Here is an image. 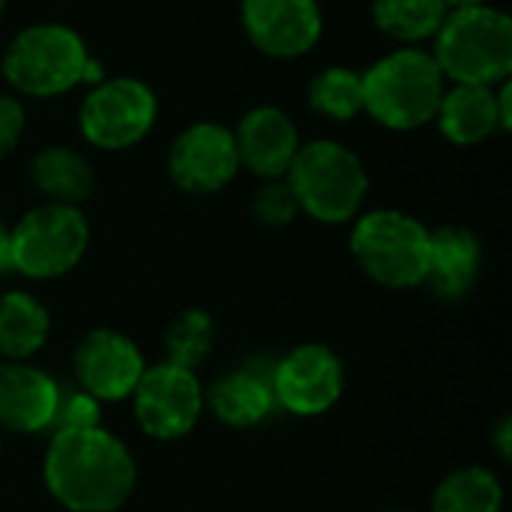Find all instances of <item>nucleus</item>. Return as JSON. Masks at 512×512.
<instances>
[{"mask_svg": "<svg viewBox=\"0 0 512 512\" xmlns=\"http://www.w3.org/2000/svg\"><path fill=\"white\" fill-rule=\"evenodd\" d=\"M48 495L69 512L120 510L138 483L126 444L102 426L57 429L42 462Z\"/></svg>", "mask_w": 512, "mask_h": 512, "instance_id": "nucleus-1", "label": "nucleus"}, {"mask_svg": "<svg viewBox=\"0 0 512 512\" xmlns=\"http://www.w3.org/2000/svg\"><path fill=\"white\" fill-rule=\"evenodd\" d=\"M444 72L432 54L402 48L363 75V108L390 129H417L438 114Z\"/></svg>", "mask_w": 512, "mask_h": 512, "instance_id": "nucleus-2", "label": "nucleus"}, {"mask_svg": "<svg viewBox=\"0 0 512 512\" xmlns=\"http://www.w3.org/2000/svg\"><path fill=\"white\" fill-rule=\"evenodd\" d=\"M435 63L459 84L504 81L512 69V21L492 6L456 9L444 18Z\"/></svg>", "mask_w": 512, "mask_h": 512, "instance_id": "nucleus-3", "label": "nucleus"}, {"mask_svg": "<svg viewBox=\"0 0 512 512\" xmlns=\"http://www.w3.org/2000/svg\"><path fill=\"white\" fill-rule=\"evenodd\" d=\"M288 186L297 207L312 219L339 225L348 222L369 189V177L357 153L333 141H312L297 150L288 168Z\"/></svg>", "mask_w": 512, "mask_h": 512, "instance_id": "nucleus-4", "label": "nucleus"}, {"mask_svg": "<svg viewBox=\"0 0 512 512\" xmlns=\"http://www.w3.org/2000/svg\"><path fill=\"white\" fill-rule=\"evenodd\" d=\"M351 255L360 270L384 288H414L426 279L429 228L399 210L366 213L351 234Z\"/></svg>", "mask_w": 512, "mask_h": 512, "instance_id": "nucleus-5", "label": "nucleus"}, {"mask_svg": "<svg viewBox=\"0 0 512 512\" xmlns=\"http://www.w3.org/2000/svg\"><path fill=\"white\" fill-rule=\"evenodd\" d=\"M87 243L90 228L78 207H36L9 231V270H18L27 279H57L84 258Z\"/></svg>", "mask_w": 512, "mask_h": 512, "instance_id": "nucleus-6", "label": "nucleus"}, {"mask_svg": "<svg viewBox=\"0 0 512 512\" xmlns=\"http://www.w3.org/2000/svg\"><path fill=\"white\" fill-rule=\"evenodd\" d=\"M87 48L81 36L63 24H36L15 36L6 51V81L30 96H57L84 81Z\"/></svg>", "mask_w": 512, "mask_h": 512, "instance_id": "nucleus-7", "label": "nucleus"}, {"mask_svg": "<svg viewBox=\"0 0 512 512\" xmlns=\"http://www.w3.org/2000/svg\"><path fill=\"white\" fill-rule=\"evenodd\" d=\"M132 411L141 432L156 441L189 435L204 411V390L195 369L168 360L147 366L132 390Z\"/></svg>", "mask_w": 512, "mask_h": 512, "instance_id": "nucleus-8", "label": "nucleus"}, {"mask_svg": "<svg viewBox=\"0 0 512 512\" xmlns=\"http://www.w3.org/2000/svg\"><path fill=\"white\" fill-rule=\"evenodd\" d=\"M156 123V96L135 78H114L96 87L81 105V132L102 150L138 144Z\"/></svg>", "mask_w": 512, "mask_h": 512, "instance_id": "nucleus-9", "label": "nucleus"}, {"mask_svg": "<svg viewBox=\"0 0 512 512\" xmlns=\"http://www.w3.org/2000/svg\"><path fill=\"white\" fill-rule=\"evenodd\" d=\"M273 399L288 414L318 417L327 414L345 387V369L333 348L306 342L288 351L270 375Z\"/></svg>", "mask_w": 512, "mask_h": 512, "instance_id": "nucleus-10", "label": "nucleus"}, {"mask_svg": "<svg viewBox=\"0 0 512 512\" xmlns=\"http://www.w3.org/2000/svg\"><path fill=\"white\" fill-rule=\"evenodd\" d=\"M144 369L147 366L138 345L126 333L111 327L90 330L72 351V372L78 390H84L96 402L129 399Z\"/></svg>", "mask_w": 512, "mask_h": 512, "instance_id": "nucleus-11", "label": "nucleus"}, {"mask_svg": "<svg viewBox=\"0 0 512 512\" xmlns=\"http://www.w3.org/2000/svg\"><path fill=\"white\" fill-rule=\"evenodd\" d=\"M240 168L234 132L216 123H198L189 126L168 153V171L171 180L195 195L219 192L234 180Z\"/></svg>", "mask_w": 512, "mask_h": 512, "instance_id": "nucleus-12", "label": "nucleus"}, {"mask_svg": "<svg viewBox=\"0 0 512 512\" xmlns=\"http://www.w3.org/2000/svg\"><path fill=\"white\" fill-rule=\"evenodd\" d=\"M243 24L249 39L273 57L306 54L321 36L315 0H243Z\"/></svg>", "mask_w": 512, "mask_h": 512, "instance_id": "nucleus-13", "label": "nucleus"}, {"mask_svg": "<svg viewBox=\"0 0 512 512\" xmlns=\"http://www.w3.org/2000/svg\"><path fill=\"white\" fill-rule=\"evenodd\" d=\"M60 387L57 381L24 363L3 360L0 363V429L15 435H36L54 423Z\"/></svg>", "mask_w": 512, "mask_h": 512, "instance_id": "nucleus-14", "label": "nucleus"}, {"mask_svg": "<svg viewBox=\"0 0 512 512\" xmlns=\"http://www.w3.org/2000/svg\"><path fill=\"white\" fill-rule=\"evenodd\" d=\"M237 159L258 177H282L288 174L297 150L300 135L291 117L279 108H255L243 117L237 135H234Z\"/></svg>", "mask_w": 512, "mask_h": 512, "instance_id": "nucleus-15", "label": "nucleus"}, {"mask_svg": "<svg viewBox=\"0 0 512 512\" xmlns=\"http://www.w3.org/2000/svg\"><path fill=\"white\" fill-rule=\"evenodd\" d=\"M480 258V243L468 228L444 225L429 231V264L423 285H429L441 300H459L474 288Z\"/></svg>", "mask_w": 512, "mask_h": 512, "instance_id": "nucleus-16", "label": "nucleus"}, {"mask_svg": "<svg viewBox=\"0 0 512 512\" xmlns=\"http://www.w3.org/2000/svg\"><path fill=\"white\" fill-rule=\"evenodd\" d=\"M204 405H210L219 423L231 429H249L270 417L276 399H273L270 378L258 375L255 369H237L222 375L204 393Z\"/></svg>", "mask_w": 512, "mask_h": 512, "instance_id": "nucleus-17", "label": "nucleus"}, {"mask_svg": "<svg viewBox=\"0 0 512 512\" xmlns=\"http://www.w3.org/2000/svg\"><path fill=\"white\" fill-rule=\"evenodd\" d=\"M435 117L453 144H477L501 126L498 93L486 84H459L444 93Z\"/></svg>", "mask_w": 512, "mask_h": 512, "instance_id": "nucleus-18", "label": "nucleus"}, {"mask_svg": "<svg viewBox=\"0 0 512 512\" xmlns=\"http://www.w3.org/2000/svg\"><path fill=\"white\" fill-rule=\"evenodd\" d=\"M51 333L48 309L27 291L0 294V354L6 360L33 357Z\"/></svg>", "mask_w": 512, "mask_h": 512, "instance_id": "nucleus-19", "label": "nucleus"}, {"mask_svg": "<svg viewBox=\"0 0 512 512\" xmlns=\"http://www.w3.org/2000/svg\"><path fill=\"white\" fill-rule=\"evenodd\" d=\"M30 177L36 189L51 198V204L75 207L93 189V171L84 156L69 147H45L30 162Z\"/></svg>", "mask_w": 512, "mask_h": 512, "instance_id": "nucleus-20", "label": "nucleus"}, {"mask_svg": "<svg viewBox=\"0 0 512 512\" xmlns=\"http://www.w3.org/2000/svg\"><path fill=\"white\" fill-rule=\"evenodd\" d=\"M501 507V480L477 465L447 474L432 495V512H501Z\"/></svg>", "mask_w": 512, "mask_h": 512, "instance_id": "nucleus-21", "label": "nucleus"}, {"mask_svg": "<svg viewBox=\"0 0 512 512\" xmlns=\"http://www.w3.org/2000/svg\"><path fill=\"white\" fill-rule=\"evenodd\" d=\"M375 24L399 39V42H420L441 30L447 18L444 0H375Z\"/></svg>", "mask_w": 512, "mask_h": 512, "instance_id": "nucleus-22", "label": "nucleus"}, {"mask_svg": "<svg viewBox=\"0 0 512 512\" xmlns=\"http://www.w3.org/2000/svg\"><path fill=\"white\" fill-rule=\"evenodd\" d=\"M213 339H216L213 318L201 309H186L171 321L165 333V354H168L165 360L195 369L213 351Z\"/></svg>", "mask_w": 512, "mask_h": 512, "instance_id": "nucleus-23", "label": "nucleus"}, {"mask_svg": "<svg viewBox=\"0 0 512 512\" xmlns=\"http://www.w3.org/2000/svg\"><path fill=\"white\" fill-rule=\"evenodd\" d=\"M309 105L333 120H351L363 111V75L333 66L309 87Z\"/></svg>", "mask_w": 512, "mask_h": 512, "instance_id": "nucleus-24", "label": "nucleus"}, {"mask_svg": "<svg viewBox=\"0 0 512 512\" xmlns=\"http://www.w3.org/2000/svg\"><path fill=\"white\" fill-rule=\"evenodd\" d=\"M297 210H300V207H297V198H294L291 186H288V183H279V180L261 186V192H258L255 201H252L255 219H258L261 225H267V228H282V225H288V222L297 216Z\"/></svg>", "mask_w": 512, "mask_h": 512, "instance_id": "nucleus-25", "label": "nucleus"}, {"mask_svg": "<svg viewBox=\"0 0 512 512\" xmlns=\"http://www.w3.org/2000/svg\"><path fill=\"white\" fill-rule=\"evenodd\" d=\"M99 405L84 390H60L54 423L57 429H81V426H99Z\"/></svg>", "mask_w": 512, "mask_h": 512, "instance_id": "nucleus-26", "label": "nucleus"}, {"mask_svg": "<svg viewBox=\"0 0 512 512\" xmlns=\"http://www.w3.org/2000/svg\"><path fill=\"white\" fill-rule=\"evenodd\" d=\"M24 132V111L12 96L0 93V159L12 153V147L18 144Z\"/></svg>", "mask_w": 512, "mask_h": 512, "instance_id": "nucleus-27", "label": "nucleus"}, {"mask_svg": "<svg viewBox=\"0 0 512 512\" xmlns=\"http://www.w3.org/2000/svg\"><path fill=\"white\" fill-rule=\"evenodd\" d=\"M492 438H495L492 444H495L498 456H501L504 462H510V456H512V420H510V414H507V417H501V423L495 426Z\"/></svg>", "mask_w": 512, "mask_h": 512, "instance_id": "nucleus-28", "label": "nucleus"}, {"mask_svg": "<svg viewBox=\"0 0 512 512\" xmlns=\"http://www.w3.org/2000/svg\"><path fill=\"white\" fill-rule=\"evenodd\" d=\"M6 270H9V231L0 222V273H6Z\"/></svg>", "mask_w": 512, "mask_h": 512, "instance_id": "nucleus-29", "label": "nucleus"}, {"mask_svg": "<svg viewBox=\"0 0 512 512\" xmlns=\"http://www.w3.org/2000/svg\"><path fill=\"white\" fill-rule=\"evenodd\" d=\"M447 3V9L453 6V9H471V6H486V0H444Z\"/></svg>", "mask_w": 512, "mask_h": 512, "instance_id": "nucleus-30", "label": "nucleus"}, {"mask_svg": "<svg viewBox=\"0 0 512 512\" xmlns=\"http://www.w3.org/2000/svg\"><path fill=\"white\" fill-rule=\"evenodd\" d=\"M3 3H6V0H0V12H3Z\"/></svg>", "mask_w": 512, "mask_h": 512, "instance_id": "nucleus-31", "label": "nucleus"}]
</instances>
